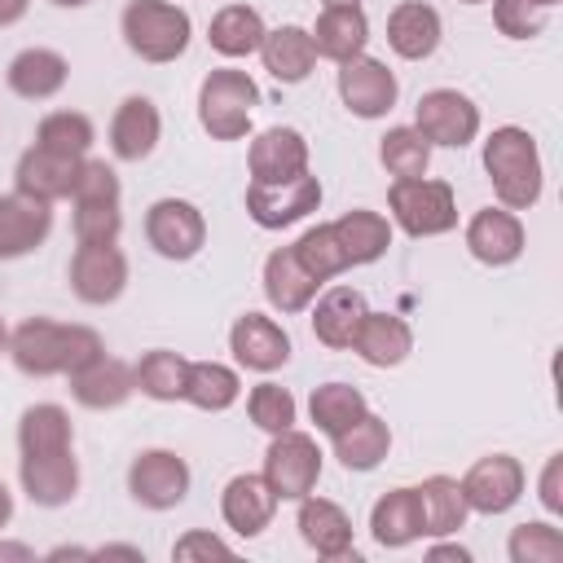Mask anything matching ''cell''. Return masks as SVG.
Wrapping results in <instances>:
<instances>
[{
	"label": "cell",
	"instance_id": "obj_19",
	"mask_svg": "<svg viewBox=\"0 0 563 563\" xmlns=\"http://www.w3.org/2000/svg\"><path fill=\"white\" fill-rule=\"evenodd\" d=\"M70 378V396L84 405V409H119L132 391H136V374L132 365H123L119 356H92L88 365H79Z\"/></svg>",
	"mask_w": 563,
	"mask_h": 563
},
{
	"label": "cell",
	"instance_id": "obj_11",
	"mask_svg": "<svg viewBox=\"0 0 563 563\" xmlns=\"http://www.w3.org/2000/svg\"><path fill=\"white\" fill-rule=\"evenodd\" d=\"M128 286V260L114 242H79L70 255V290L75 299L101 308L114 303Z\"/></svg>",
	"mask_w": 563,
	"mask_h": 563
},
{
	"label": "cell",
	"instance_id": "obj_21",
	"mask_svg": "<svg viewBox=\"0 0 563 563\" xmlns=\"http://www.w3.org/2000/svg\"><path fill=\"white\" fill-rule=\"evenodd\" d=\"M158 132H163L158 106L150 97H123L119 110H114V119H110V150L123 163H141V158L154 154Z\"/></svg>",
	"mask_w": 563,
	"mask_h": 563
},
{
	"label": "cell",
	"instance_id": "obj_9",
	"mask_svg": "<svg viewBox=\"0 0 563 563\" xmlns=\"http://www.w3.org/2000/svg\"><path fill=\"white\" fill-rule=\"evenodd\" d=\"M128 493L145 510H172L189 493V462L172 449H145L128 466Z\"/></svg>",
	"mask_w": 563,
	"mask_h": 563
},
{
	"label": "cell",
	"instance_id": "obj_49",
	"mask_svg": "<svg viewBox=\"0 0 563 563\" xmlns=\"http://www.w3.org/2000/svg\"><path fill=\"white\" fill-rule=\"evenodd\" d=\"M537 497L550 515H563V453H554L541 471V484H537Z\"/></svg>",
	"mask_w": 563,
	"mask_h": 563
},
{
	"label": "cell",
	"instance_id": "obj_4",
	"mask_svg": "<svg viewBox=\"0 0 563 563\" xmlns=\"http://www.w3.org/2000/svg\"><path fill=\"white\" fill-rule=\"evenodd\" d=\"M260 106V88L246 70L220 66L198 88V123L211 132V141H242L251 132V114Z\"/></svg>",
	"mask_w": 563,
	"mask_h": 563
},
{
	"label": "cell",
	"instance_id": "obj_40",
	"mask_svg": "<svg viewBox=\"0 0 563 563\" xmlns=\"http://www.w3.org/2000/svg\"><path fill=\"white\" fill-rule=\"evenodd\" d=\"M378 163L396 180L427 176V167H431V141L418 128H387V136L378 141Z\"/></svg>",
	"mask_w": 563,
	"mask_h": 563
},
{
	"label": "cell",
	"instance_id": "obj_17",
	"mask_svg": "<svg viewBox=\"0 0 563 563\" xmlns=\"http://www.w3.org/2000/svg\"><path fill=\"white\" fill-rule=\"evenodd\" d=\"M466 251L488 264V268H506L523 255V224L510 207H484L471 216L466 224Z\"/></svg>",
	"mask_w": 563,
	"mask_h": 563
},
{
	"label": "cell",
	"instance_id": "obj_22",
	"mask_svg": "<svg viewBox=\"0 0 563 563\" xmlns=\"http://www.w3.org/2000/svg\"><path fill=\"white\" fill-rule=\"evenodd\" d=\"M352 352L374 369H391L413 352V330L396 312H365L352 334Z\"/></svg>",
	"mask_w": 563,
	"mask_h": 563
},
{
	"label": "cell",
	"instance_id": "obj_20",
	"mask_svg": "<svg viewBox=\"0 0 563 563\" xmlns=\"http://www.w3.org/2000/svg\"><path fill=\"white\" fill-rule=\"evenodd\" d=\"M277 493L268 488L264 475H233L220 493V515L238 537H260L273 523Z\"/></svg>",
	"mask_w": 563,
	"mask_h": 563
},
{
	"label": "cell",
	"instance_id": "obj_46",
	"mask_svg": "<svg viewBox=\"0 0 563 563\" xmlns=\"http://www.w3.org/2000/svg\"><path fill=\"white\" fill-rule=\"evenodd\" d=\"M123 216L119 202H75V238L79 242H119Z\"/></svg>",
	"mask_w": 563,
	"mask_h": 563
},
{
	"label": "cell",
	"instance_id": "obj_32",
	"mask_svg": "<svg viewBox=\"0 0 563 563\" xmlns=\"http://www.w3.org/2000/svg\"><path fill=\"white\" fill-rule=\"evenodd\" d=\"M330 229H334V242L343 246L347 264H374V260H383L387 246H391V224H387V216H378V211H369V207L343 211Z\"/></svg>",
	"mask_w": 563,
	"mask_h": 563
},
{
	"label": "cell",
	"instance_id": "obj_5",
	"mask_svg": "<svg viewBox=\"0 0 563 563\" xmlns=\"http://www.w3.org/2000/svg\"><path fill=\"white\" fill-rule=\"evenodd\" d=\"M387 207L409 238H440L457 224V198L449 180H427V176L396 180L387 194Z\"/></svg>",
	"mask_w": 563,
	"mask_h": 563
},
{
	"label": "cell",
	"instance_id": "obj_59",
	"mask_svg": "<svg viewBox=\"0 0 563 563\" xmlns=\"http://www.w3.org/2000/svg\"><path fill=\"white\" fill-rule=\"evenodd\" d=\"M462 4H484V0H462Z\"/></svg>",
	"mask_w": 563,
	"mask_h": 563
},
{
	"label": "cell",
	"instance_id": "obj_55",
	"mask_svg": "<svg viewBox=\"0 0 563 563\" xmlns=\"http://www.w3.org/2000/svg\"><path fill=\"white\" fill-rule=\"evenodd\" d=\"M53 4H57V9H84L88 0H53Z\"/></svg>",
	"mask_w": 563,
	"mask_h": 563
},
{
	"label": "cell",
	"instance_id": "obj_28",
	"mask_svg": "<svg viewBox=\"0 0 563 563\" xmlns=\"http://www.w3.org/2000/svg\"><path fill=\"white\" fill-rule=\"evenodd\" d=\"M365 312L369 308H365V295L356 286H330L317 299V308H312V334L325 347L343 352V347H352V334H356V325H361Z\"/></svg>",
	"mask_w": 563,
	"mask_h": 563
},
{
	"label": "cell",
	"instance_id": "obj_8",
	"mask_svg": "<svg viewBox=\"0 0 563 563\" xmlns=\"http://www.w3.org/2000/svg\"><path fill=\"white\" fill-rule=\"evenodd\" d=\"M413 128L431 141V145H449V150H462L475 141L479 132V106L457 92V88H431L418 97V110H413Z\"/></svg>",
	"mask_w": 563,
	"mask_h": 563
},
{
	"label": "cell",
	"instance_id": "obj_27",
	"mask_svg": "<svg viewBox=\"0 0 563 563\" xmlns=\"http://www.w3.org/2000/svg\"><path fill=\"white\" fill-rule=\"evenodd\" d=\"M317 290H321V282L299 264L295 246H277L264 260V295L277 312H303L317 299Z\"/></svg>",
	"mask_w": 563,
	"mask_h": 563
},
{
	"label": "cell",
	"instance_id": "obj_2",
	"mask_svg": "<svg viewBox=\"0 0 563 563\" xmlns=\"http://www.w3.org/2000/svg\"><path fill=\"white\" fill-rule=\"evenodd\" d=\"M484 172H488L493 194H497L501 207H510V211L537 207L545 172H541V150H537L528 128H515V123L497 128L484 141Z\"/></svg>",
	"mask_w": 563,
	"mask_h": 563
},
{
	"label": "cell",
	"instance_id": "obj_43",
	"mask_svg": "<svg viewBox=\"0 0 563 563\" xmlns=\"http://www.w3.org/2000/svg\"><path fill=\"white\" fill-rule=\"evenodd\" d=\"M246 413H251V422H255L260 431L277 435V431H286V427H295L299 405H295V396H290L286 387L260 383V387H251V396H246Z\"/></svg>",
	"mask_w": 563,
	"mask_h": 563
},
{
	"label": "cell",
	"instance_id": "obj_33",
	"mask_svg": "<svg viewBox=\"0 0 563 563\" xmlns=\"http://www.w3.org/2000/svg\"><path fill=\"white\" fill-rule=\"evenodd\" d=\"M413 493H418V510H422V537H449V532H457V528L466 523V515H471L462 484L449 479V475H431V479H422Z\"/></svg>",
	"mask_w": 563,
	"mask_h": 563
},
{
	"label": "cell",
	"instance_id": "obj_24",
	"mask_svg": "<svg viewBox=\"0 0 563 563\" xmlns=\"http://www.w3.org/2000/svg\"><path fill=\"white\" fill-rule=\"evenodd\" d=\"M246 163H251V180H290L308 172V141L295 128H264L251 141Z\"/></svg>",
	"mask_w": 563,
	"mask_h": 563
},
{
	"label": "cell",
	"instance_id": "obj_47",
	"mask_svg": "<svg viewBox=\"0 0 563 563\" xmlns=\"http://www.w3.org/2000/svg\"><path fill=\"white\" fill-rule=\"evenodd\" d=\"M119 194H123L119 176L106 158H84L79 163V176H75V189H70L75 202H119Z\"/></svg>",
	"mask_w": 563,
	"mask_h": 563
},
{
	"label": "cell",
	"instance_id": "obj_54",
	"mask_svg": "<svg viewBox=\"0 0 563 563\" xmlns=\"http://www.w3.org/2000/svg\"><path fill=\"white\" fill-rule=\"evenodd\" d=\"M9 519H13V493H9L4 479H0V528H9Z\"/></svg>",
	"mask_w": 563,
	"mask_h": 563
},
{
	"label": "cell",
	"instance_id": "obj_1",
	"mask_svg": "<svg viewBox=\"0 0 563 563\" xmlns=\"http://www.w3.org/2000/svg\"><path fill=\"white\" fill-rule=\"evenodd\" d=\"M101 352H106V343L92 325H62L48 317H26L9 334V361L31 378L75 374L79 365H88Z\"/></svg>",
	"mask_w": 563,
	"mask_h": 563
},
{
	"label": "cell",
	"instance_id": "obj_37",
	"mask_svg": "<svg viewBox=\"0 0 563 563\" xmlns=\"http://www.w3.org/2000/svg\"><path fill=\"white\" fill-rule=\"evenodd\" d=\"M242 396V378L220 365V361H189V378H185V400L202 413H224L233 400Z\"/></svg>",
	"mask_w": 563,
	"mask_h": 563
},
{
	"label": "cell",
	"instance_id": "obj_16",
	"mask_svg": "<svg viewBox=\"0 0 563 563\" xmlns=\"http://www.w3.org/2000/svg\"><path fill=\"white\" fill-rule=\"evenodd\" d=\"M79 163L75 154H57V150H44V145H31L18 167H13V189L26 194V198H40V202H57V198H70L75 189V176H79Z\"/></svg>",
	"mask_w": 563,
	"mask_h": 563
},
{
	"label": "cell",
	"instance_id": "obj_58",
	"mask_svg": "<svg viewBox=\"0 0 563 563\" xmlns=\"http://www.w3.org/2000/svg\"><path fill=\"white\" fill-rule=\"evenodd\" d=\"M532 4H541V9H554V4H559V0H532Z\"/></svg>",
	"mask_w": 563,
	"mask_h": 563
},
{
	"label": "cell",
	"instance_id": "obj_7",
	"mask_svg": "<svg viewBox=\"0 0 563 563\" xmlns=\"http://www.w3.org/2000/svg\"><path fill=\"white\" fill-rule=\"evenodd\" d=\"M321 207V180L299 172L290 180H251L246 189V216L260 229H286Z\"/></svg>",
	"mask_w": 563,
	"mask_h": 563
},
{
	"label": "cell",
	"instance_id": "obj_26",
	"mask_svg": "<svg viewBox=\"0 0 563 563\" xmlns=\"http://www.w3.org/2000/svg\"><path fill=\"white\" fill-rule=\"evenodd\" d=\"M9 88L22 97V101H48L66 88L70 79V62L57 53V48H22L13 62H9Z\"/></svg>",
	"mask_w": 563,
	"mask_h": 563
},
{
	"label": "cell",
	"instance_id": "obj_31",
	"mask_svg": "<svg viewBox=\"0 0 563 563\" xmlns=\"http://www.w3.org/2000/svg\"><path fill=\"white\" fill-rule=\"evenodd\" d=\"M260 57H264V70L277 79V84H303L317 66V48H312V35L303 26H277V31H264V44H260Z\"/></svg>",
	"mask_w": 563,
	"mask_h": 563
},
{
	"label": "cell",
	"instance_id": "obj_25",
	"mask_svg": "<svg viewBox=\"0 0 563 563\" xmlns=\"http://www.w3.org/2000/svg\"><path fill=\"white\" fill-rule=\"evenodd\" d=\"M299 537L308 550H317L321 559H347L352 554V519L343 506L325 501V497H299Z\"/></svg>",
	"mask_w": 563,
	"mask_h": 563
},
{
	"label": "cell",
	"instance_id": "obj_29",
	"mask_svg": "<svg viewBox=\"0 0 563 563\" xmlns=\"http://www.w3.org/2000/svg\"><path fill=\"white\" fill-rule=\"evenodd\" d=\"M369 532L383 550H405L422 537V510H418V493L413 488H391L374 501L369 510Z\"/></svg>",
	"mask_w": 563,
	"mask_h": 563
},
{
	"label": "cell",
	"instance_id": "obj_41",
	"mask_svg": "<svg viewBox=\"0 0 563 563\" xmlns=\"http://www.w3.org/2000/svg\"><path fill=\"white\" fill-rule=\"evenodd\" d=\"M35 145L57 150V154L88 158V150H92V119L79 114V110H53V114L40 119V128H35Z\"/></svg>",
	"mask_w": 563,
	"mask_h": 563
},
{
	"label": "cell",
	"instance_id": "obj_15",
	"mask_svg": "<svg viewBox=\"0 0 563 563\" xmlns=\"http://www.w3.org/2000/svg\"><path fill=\"white\" fill-rule=\"evenodd\" d=\"M229 352L238 356V365H246L255 374H273V369H282L290 361V334L273 317L246 312L229 330Z\"/></svg>",
	"mask_w": 563,
	"mask_h": 563
},
{
	"label": "cell",
	"instance_id": "obj_35",
	"mask_svg": "<svg viewBox=\"0 0 563 563\" xmlns=\"http://www.w3.org/2000/svg\"><path fill=\"white\" fill-rule=\"evenodd\" d=\"M264 31H268V26H264L260 9H251V4H224V9L211 18L207 40H211V48H216L220 57H246V53H260Z\"/></svg>",
	"mask_w": 563,
	"mask_h": 563
},
{
	"label": "cell",
	"instance_id": "obj_48",
	"mask_svg": "<svg viewBox=\"0 0 563 563\" xmlns=\"http://www.w3.org/2000/svg\"><path fill=\"white\" fill-rule=\"evenodd\" d=\"M233 550H229V541H220V537H211V532H185L176 545H172V559H229Z\"/></svg>",
	"mask_w": 563,
	"mask_h": 563
},
{
	"label": "cell",
	"instance_id": "obj_30",
	"mask_svg": "<svg viewBox=\"0 0 563 563\" xmlns=\"http://www.w3.org/2000/svg\"><path fill=\"white\" fill-rule=\"evenodd\" d=\"M308 35H312L317 57L347 62V57L365 53V40H369V18H365V9H361V4H347V9H321L317 26H312Z\"/></svg>",
	"mask_w": 563,
	"mask_h": 563
},
{
	"label": "cell",
	"instance_id": "obj_18",
	"mask_svg": "<svg viewBox=\"0 0 563 563\" xmlns=\"http://www.w3.org/2000/svg\"><path fill=\"white\" fill-rule=\"evenodd\" d=\"M22 493L35 501V506H66L75 493H79V462H75V449H62V453H26L22 466Z\"/></svg>",
	"mask_w": 563,
	"mask_h": 563
},
{
	"label": "cell",
	"instance_id": "obj_3",
	"mask_svg": "<svg viewBox=\"0 0 563 563\" xmlns=\"http://www.w3.org/2000/svg\"><path fill=\"white\" fill-rule=\"evenodd\" d=\"M119 26H123L128 48L141 62H154V66L176 62L189 48V35H194L189 13L176 9V4H167V0H128Z\"/></svg>",
	"mask_w": 563,
	"mask_h": 563
},
{
	"label": "cell",
	"instance_id": "obj_6",
	"mask_svg": "<svg viewBox=\"0 0 563 563\" xmlns=\"http://www.w3.org/2000/svg\"><path fill=\"white\" fill-rule=\"evenodd\" d=\"M260 475L268 479V488L277 493V501L308 497L317 488V479H321V449H317V440L303 435V431H295V427L277 431L273 444H268V453H264V471Z\"/></svg>",
	"mask_w": 563,
	"mask_h": 563
},
{
	"label": "cell",
	"instance_id": "obj_12",
	"mask_svg": "<svg viewBox=\"0 0 563 563\" xmlns=\"http://www.w3.org/2000/svg\"><path fill=\"white\" fill-rule=\"evenodd\" d=\"M339 97L356 119H383L396 106L400 84L378 57L356 53V57L339 62Z\"/></svg>",
	"mask_w": 563,
	"mask_h": 563
},
{
	"label": "cell",
	"instance_id": "obj_14",
	"mask_svg": "<svg viewBox=\"0 0 563 563\" xmlns=\"http://www.w3.org/2000/svg\"><path fill=\"white\" fill-rule=\"evenodd\" d=\"M53 233V202L26 194H0V260H22Z\"/></svg>",
	"mask_w": 563,
	"mask_h": 563
},
{
	"label": "cell",
	"instance_id": "obj_57",
	"mask_svg": "<svg viewBox=\"0 0 563 563\" xmlns=\"http://www.w3.org/2000/svg\"><path fill=\"white\" fill-rule=\"evenodd\" d=\"M9 352V330H4V321H0V356Z\"/></svg>",
	"mask_w": 563,
	"mask_h": 563
},
{
	"label": "cell",
	"instance_id": "obj_39",
	"mask_svg": "<svg viewBox=\"0 0 563 563\" xmlns=\"http://www.w3.org/2000/svg\"><path fill=\"white\" fill-rule=\"evenodd\" d=\"M369 405H365V396L352 383H321V387H312V400H308V413H312L317 431H325V435H339Z\"/></svg>",
	"mask_w": 563,
	"mask_h": 563
},
{
	"label": "cell",
	"instance_id": "obj_52",
	"mask_svg": "<svg viewBox=\"0 0 563 563\" xmlns=\"http://www.w3.org/2000/svg\"><path fill=\"white\" fill-rule=\"evenodd\" d=\"M0 559H35V550L18 545V541H0Z\"/></svg>",
	"mask_w": 563,
	"mask_h": 563
},
{
	"label": "cell",
	"instance_id": "obj_42",
	"mask_svg": "<svg viewBox=\"0 0 563 563\" xmlns=\"http://www.w3.org/2000/svg\"><path fill=\"white\" fill-rule=\"evenodd\" d=\"M295 255H299V264H303L317 282H330V277H339L343 268H352L347 255H343V246L334 242V229H330V224L308 229V233L295 242Z\"/></svg>",
	"mask_w": 563,
	"mask_h": 563
},
{
	"label": "cell",
	"instance_id": "obj_50",
	"mask_svg": "<svg viewBox=\"0 0 563 563\" xmlns=\"http://www.w3.org/2000/svg\"><path fill=\"white\" fill-rule=\"evenodd\" d=\"M31 0H0V26H13L22 13H26Z\"/></svg>",
	"mask_w": 563,
	"mask_h": 563
},
{
	"label": "cell",
	"instance_id": "obj_36",
	"mask_svg": "<svg viewBox=\"0 0 563 563\" xmlns=\"http://www.w3.org/2000/svg\"><path fill=\"white\" fill-rule=\"evenodd\" d=\"M18 449H22V457L26 453H62V449H75L70 413L62 405H31V409H22Z\"/></svg>",
	"mask_w": 563,
	"mask_h": 563
},
{
	"label": "cell",
	"instance_id": "obj_53",
	"mask_svg": "<svg viewBox=\"0 0 563 563\" xmlns=\"http://www.w3.org/2000/svg\"><path fill=\"white\" fill-rule=\"evenodd\" d=\"M431 559H457V563H466L471 554L462 545H431Z\"/></svg>",
	"mask_w": 563,
	"mask_h": 563
},
{
	"label": "cell",
	"instance_id": "obj_34",
	"mask_svg": "<svg viewBox=\"0 0 563 563\" xmlns=\"http://www.w3.org/2000/svg\"><path fill=\"white\" fill-rule=\"evenodd\" d=\"M334 440V457L347 466V471H374L387 453H391V427L378 418V413H361L352 427H343Z\"/></svg>",
	"mask_w": 563,
	"mask_h": 563
},
{
	"label": "cell",
	"instance_id": "obj_51",
	"mask_svg": "<svg viewBox=\"0 0 563 563\" xmlns=\"http://www.w3.org/2000/svg\"><path fill=\"white\" fill-rule=\"evenodd\" d=\"M92 554H101V559H145L136 545H101V550H92Z\"/></svg>",
	"mask_w": 563,
	"mask_h": 563
},
{
	"label": "cell",
	"instance_id": "obj_38",
	"mask_svg": "<svg viewBox=\"0 0 563 563\" xmlns=\"http://www.w3.org/2000/svg\"><path fill=\"white\" fill-rule=\"evenodd\" d=\"M136 391H145L150 400H185V378H189V361L172 347H154L145 352L136 365Z\"/></svg>",
	"mask_w": 563,
	"mask_h": 563
},
{
	"label": "cell",
	"instance_id": "obj_45",
	"mask_svg": "<svg viewBox=\"0 0 563 563\" xmlns=\"http://www.w3.org/2000/svg\"><path fill=\"white\" fill-rule=\"evenodd\" d=\"M545 13H550V9H541V4H532V0H493V22H497V31L510 35V40H532V35H541V31H545Z\"/></svg>",
	"mask_w": 563,
	"mask_h": 563
},
{
	"label": "cell",
	"instance_id": "obj_10",
	"mask_svg": "<svg viewBox=\"0 0 563 563\" xmlns=\"http://www.w3.org/2000/svg\"><path fill=\"white\" fill-rule=\"evenodd\" d=\"M145 238L163 260H194L207 246V220L185 198H158L145 211Z\"/></svg>",
	"mask_w": 563,
	"mask_h": 563
},
{
	"label": "cell",
	"instance_id": "obj_44",
	"mask_svg": "<svg viewBox=\"0 0 563 563\" xmlns=\"http://www.w3.org/2000/svg\"><path fill=\"white\" fill-rule=\"evenodd\" d=\"M506 554L515 563H559L563 559V537L554 523H519L506 541Z\"/></svg>",
	"mask_w": 563,
	"mask_h": 563
},
{
	"label": "cell",
	"instance_id": "obj_23",
	"mask_svg": "<svg viewBox=\"0 0 563 563\" xmlns=\"http://www.w3.org/2000/svg\"><path fill=\"white\" fill-rule=\"evenodd\" d=\"M440 35H444L440 13H435L431 4H422V0H400V4L387 13V44H391V53L405 57V62L431 57V53L440 48Z\"/></svg>",
	"mask_w": 563,
	"mask_h": 563
},
{
	"label": "cell",
	"instance_id": "obj_56",
	"mask_svg": "<svg viewBox=\"0 0 563 563\" xmlns=\"http://www.w3.org/2000/svg\"><path fill=\"white\" fill-rule=\"evenodd\" d=\"M347 4H361V0H325V9H347Z\"/></svg>",
	"mask_w": 563,
	"mask_h": 563
},
{
	"label": "cell",
	"instance_id": "obj_13",
	"mask_svg": "<svg viewBox=\"0 0 563 563\" xmlns=\"http://www.w3.org/2000/svg\"><path fill=\"white\" fill-rule=\"evenodd\" d=\"M457 484H462L471 510H479V515H506L523 497V466L510 453H488Z\"/></svg>",
	"mask_w": 563,
	"mask_h": 563
}]
</instances>
